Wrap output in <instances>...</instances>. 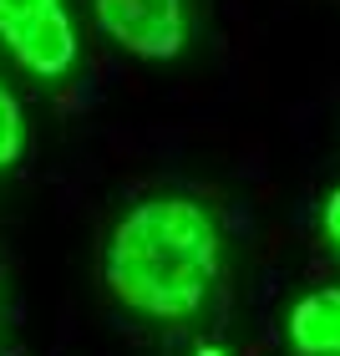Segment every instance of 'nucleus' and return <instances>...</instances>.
<instances>
[{
  "instance_id": "obj_7",
  "label": "nucleus",
  "mask_w": 340,
  "mask_h": 356,
  "mask_svg": "<svg viewBox=\"0 0 340 356\" xmlns=\"http://www.w3.org/2000/svg\"><path fill=\"white\" fill-rule=\"evenodd\" d=\"M0 356H10V351H0Z\"/></svg>"
},
{
  "instance_id": "obj_1",
  "label": "nucleus",
  "mask_w": 340,
  "mask_h": 356,
  "mask_svg": "<svg viewBox=\"0 0 340 356\" xmlns=\"http://www.w3.org/2000/svg\"><path fill=\"white\" fill-rule=\"evenodd\" d=\"M229 265V239L198 193L163 188L127 204L102 239V290L127 316L153 326H193L214 305Z\"/></svg>"
},
{
  "instance_id": "obj_2",
  "label": "nucleus",
  "mask_w": 340,
  "mask_h": 356,
  "mask_svg": "<svg viewBox=\"0 0 340 356\" xmlns=\"http://www.w3.org/2000/svg\"><path fill=\"white\" fill-rule=\"evenodd\" d=\"M0 51L36 82H67L82 67L71 0H0Z\"/></svg>"
},
{
  "instance_id": "obj_4",
  "label": "nucleus",
  "mask_w": 340,
  "mask_h": 356,
  "mask_svg": "<svg viewBox=\"0 0 340 356\" xmlns=\"http://www.w3.org/2000/svg\"><path fill=\"white\" fill-rule=\"evenodd\" d=\"M284 341L295 356H340V285H315L289 305Z\"/></svg>"
},
{
  "instance_id": "obj_5",
  "label": "nucleus",
  "mask_w": 340,
  "mask_h": 356,
  "mask_svg": "<svg viewBox=\"0 0 340 356\" xmlns=\"http://www.w3.org/2000/svg\"><path fill=\"white\" fill-rule=\"evenodd\" d=\"M26 158V107L0 76V173Z\"/></svg>"
},
{
  "instance_id": "obj_3",
  "label": "nucleus",
  "mask_w": 340,
  "mask_h": 356,
  "mask_svg": "<svg viewBox=\"0 0 340 356\" xmlns=\"http://www.w3.org/2000/svg\"><path fill=\"white\" fill-rule=\"evenodd\" d=\"M96 31L133 61L168 67L188 51V0H87Z\"/></svg>"
},
{
  "instance_id": "obj_6",
  "label": "nucleus",
  "mask_w": 340,
  "mask_h": 356,
  "mask_svg": "<svg viewBox=\"0 0 340 356\" xmlns=\"http://www.w3.org/2000/svg\"><path fill=\"white\" fill-rule=\"evenodd\" d=\"M320 229H325V239H330V250L340 254V184L325 193V204H320Z\"/></svg>"
}]
</instances>
